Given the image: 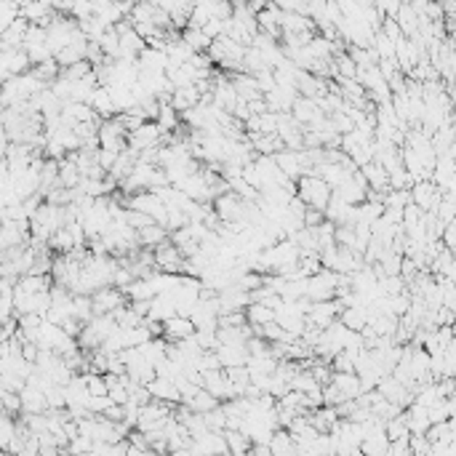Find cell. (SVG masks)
<instances>
[{
    "instance_id": "obj_1",
    "label": "cell",
    "mask_w": 456,
    "mask_h": 456,
    "mask_svg": "<svg viewBox=\"0 0 456 456\" xmlns=\"http://www.w3.org/2000/svg\"><path fill=\"white\" fill-rule=\"evenodd\" d=\"M296 182V195L304 201V205H312V208H326V203L331 198V187L326 185V179H321L318 174H302Z\"/></svg>"
},
{
    "instance_id": "obj_2",
    "label": "cell",
    "mask_w": 456,
    "mask_h": 456,
    "mask_svg": "<svg viewBox=\"0 0 456 456\" xmlns=\"http://www.w3.org/2000/svg\"><path fill=\"white\" fill-rule=\"evenodd\" d=\"M126 126L120 123L118 112H115V118H104L99 123V128H96V136H99V147L101 150H115L120 152L126 147Z\"/></svg>"
},
{
    "instance_id": "obj_3",
    "label": "cell",
    "mask_w": 456,
    "mask_h": 456,
    "mask_svg": "<svg viewBox=\"0 0 456 456\" xmlns=\"http://www.w3.org/2000/svg\"><path fill=\"white\" fill-rule=\"evenodd\" d=\"M341 307L344 304L339 302V299H326V302H310L307 307V315H304V321L307 326H315V328H326V326H331V323L339 318V312H341Z\"/></svg>"
},
{
    "instance_id": "obj_4",
    "label": "cell",
    "mask_w": 456,
    "mask_h": 456,
    "mask_svg": "<svg viewBox=\"0 0 456 456\" xmlns=\"http://www.w3.org/2000/svg\"><path fill=\"white\" fill-rule=\"evenodd\" d=\"M211 208L217 211L219 221H224V224H230V221H243V208H246V201H243L237 192L227 189V192H221V195L214 198Z\"/></svg>"
},
{
    "instance_id": "obj_5",
    "label": "cell",
    "mask_w": 456,
    "mask_h": 456,
    "mask_svg": "<svg viewBox=\"0 0 456 456\" xmlns=\"http://www.w3.org/2000/svg\"><path fill=\"white\" fill-rule=\"evenodd\" d=\"M152 256H155V270L160 272H171V275H182V264H185V256L182 251L169 240H163L160 246L152 248Z\"/></svg>"
},
{
    "instance_id": "obj_6",
    "label": "cell",
    "mask_w": 456,
    "mask_h": 456,
    "mask_svg": "<svg viewBox=\"0 0 456 456\" xmlns=\"http://www.w3.org/2000/svg\"><path fill=\"white\" fill-rule=\"evenodd\" d=\"M126 302H128V299H126L123 288H118V286H101L91 294V310H94V315L115 312V310L123 307Z\"/></svg>"
},
{
    "instance_id": "obj_7",
    "label": "cell",
    "mask_w": 456,
    "mask_h": 456,
    "mask_svg": "<svg viewBox=\"0 0 456 456\" xmlns=\"http://www.w3.org/2000/svg\"><path fill=\"white\" fill-rule=\"evenodd\" d=\"M408 192H411V203H416L422 211H435L443 198V189L432 179H416L408 187Z\"/></svg>"
},
{
    "instance_id": "obj_8",
    "label": "cell",
    "mask_w": 456,
    "mask_h": 456,
    "mask_svg": "<svg viewBox=\"0 0 456 456\" xmlns=\"http://www.w3.org/2000/svg\"><path fill=\"white\" fill-rule=\"evenodd\" d=\"M160 128H158V123L155 120H144L142 126H136L134 131H128L126 134V144L131 147V150L142 152L147 150V147H158L160 144Z\"/></svg>"
},
{
    "instance_id": "obj_9",
    "label": "cell",
    "mask_w": 456,
    "mask_h": 456,
    "mask_svg": "<svg viewBox=\"0 0 456 456\" xmlns=\"http://www.w3.org/2000/svg\"><path fill=\"white\" fill-rule=\"evenodd\" d=\"M326 112L321 110V104H318V99H312V96H296L294 99V104H291V118L296 120L302 128H307L310 123H315V120H321Z\"/></svg>"
},
{
    "instance_id": "obj_10",
    "label": "cell",
    "mask_w": 456,
    "mask_h": 456,
    "mask_svg": "<svg viewBox=\"0 0 456 456\" xmlns=\"http://www.w3.org/2000/svg\"><path fill=\"white\" fill-rule=\"evenodd\" d=\"M203 387L208 389L217 400H230V398H235V389H233V382L227 379V373L224 369H214V371H205L203 373Z\"/></svg>"
},
{
    "instance_id": "obj_11",
    "label": "cell",
    "mask_w": 456,
    "mask_h": 456,
    "mask_svg": "<svg viewBox=\"0 0 456 456\" xmlns=\"http://www.w3.org/2000/svg\"><path fill=\"white\" fill-rule=\"evenodd\" d=\"M19 400H22V411L19 414H43L49 403H46V392L33 387L24 382V387L19 389Z\"/></svg>"
},
{
    "instance_id": "obj_12",
    "label": "cell",
    "mask_w": 456,
    "mask_h": 456,
    "mask_svg": "<svg viewBox=\"0 0 456 456\" xmlns=\"http://www.w3.org/2000/svg\"><path fill=\"white\" fill-rule=\"evenodd\" d=\"M214 353H217V357H219L221 369H230V366H246V360H248L246 341H240V344H217Z\"/></svg>"
},
{
    "instance_id": "obj_13",
    "label": "cell",
    "mask_w": 456,
    "mask_h": 456,
    "mask_svg": "<svg viewBox=\"0 0 456 456\" xmlns=\"http://www.w3.org/2000/svg\"><path fill=\"white\" fill-rule=\"evenodd\" d=\"M147 389H150L152 400H166V403H179L182 400L179 387L171 379H166V376H155L152 382H147Z\"/></svg>"
},
{
    "instance_id": "obj_14",
    "label": "cell",
    "mask_w": 456,
    "mask_h": 456,
    "mask_svg": "<svg viewBox=\"0 0 456 456\" xmlns=\"http://www.w3.org/2000/svg\"><path fill=\"white\" fill-rule=\"evenodd\" d=\"M360 174H363V179L369 182V189H373V192H387L389 174L379 160H369V163H363V166H360Z\"/></svg>"
},
{
    "instance_id": "obj_15",
    "label": "cell",
    "mask_w": 456,
    "mask_h": 456,
    "mask_svg": "<svg viewBox=\"0 0 456 456\" xmlns=\"http://www.w3.org/2000/svg\"><path fill=\"white\" fill-rule=\"evenodd\" d=\"M192 334H195V323L187 315H171L169 321H163V339H169V341H179Z\"/></svg>"
},
{
    "instance_id": "obj_16",
    "label": "cell",
    "mask_w": 456,
    "mask_h": 456,
    "mask_svg": "<svg viewBox=\"0 0 456 456\" xmlns=\"http://www.w3.org/2000/svg\"><path fill=\"white\" fill-rule=\"evenodd\" d=\"M248 139V144L253 147L256 155H275L278 150H283V139L278 134H262V131H256V134H246Z\"/></svg>"
},
{
    "instance_id": "obj_17",
    "label": "cell",
    "mask_w": 456,
    "mask_h": 456,
    "mask_svg": "<svg viewBox=\"0 0 456 456\" xmlns=\"http://www.w3.org/2000/svg\"><path fill=\"white\" fill-rule=\"evenodd\" d=\"M315 22L307 14H296V11H283L280 14V33H312Z\"/></svg>"
},
{
    "instance_id": "obj_18",
    "label": "cell",
    "mask_w": 456,
    "mask_h": 456,
    "mask_svg": "<svg viewBox=\"0 0 456 456\" xmlns=\"http://www.w3.org/2000/svg\"><path fill=\"white\" fill-rule=\"evenodd\" d=\"M136 235H139V246H142V248H155V246H160L163 240H169V230H166L163 224H158V221H150V224L139 227Z\"/></svg>"
},
{
    "instance_id": "obj_19",
    "label": "cell",
    "mask_w": 456,
    "mask_h": 456,
    "mask_svg": "<svg viewBox=\"0 0 456 456\" xmlns=\"http://www.w3.org/2000/svg\"><path fill=\"white\" fill-rule=\"evenodd\" d=\"M88 104L94 107V112H96L101 120L112 118V115H115V104H112V96H110V88H107V85H96V88H94V94H91V101H88Z\"/></svg>"
},
{
    "instance_id": "obj_20",
    "label": "cell",
    "mask_w": 456,
    "mask_h": 456,
    "mask_svg": "<svg viewBox=\"0 0 456 456\" xmlns=\"http://www.w3.org/2000/svg\"><path fill=\"white\" fill-rule=\"evenodd\" d=\"M331 382L339 387V392L347 398V400H353V398H357L363 389H360V376L355 371H347V373H339L334 371L331 373Z\"/></svg>"
},
{
    "instance_id": "obj_21",
    "label": "cell",
    "mask_w": 456,
    "mask_h": 456,
    "mask_svg": "<svg viewBox=\"0 0 456 456\" xmlns=\"http://www.w3.org/2000/svg\"><path fill=\"white\" fill-rule=\"evenodd\" d=\"M337 408L334 405H318L310 411V424L318 430V432H328L334 424H337Z\"/></svg>"
},
{
    "instance_id": "obj_22",
    "label": "cell",
    "mask_w": 456,
    "mask_h": 456,
    "mask_svg": "<svg viewBox=\"0 0 456 456\" xmlns=\"http://www.w3.org/2000/svg\"><path fill=\"white\" fill-rule=\"evenodd\" d=\"M387 446L389 438L385 430H376L371 435L360 440V454H371V456H387Z\"/></svg>"
},
{
    "instance_id": "obj_23",
    "label": "cell",
    "mask_w": 456,
    "mask_h": 456,
    "mask_svg": "<svg viewBox=\"0 0 456 456\" xmlns=\"http://www.w3.org/2000/svg\"><path fill=\"white\" fill-rule=\"evenodd\" d=\"M270 454H272V456L296 454V443H294V438H291V432H288V430L278 427V430L272 432V438H270Z\"/></svg>"
},
{
    "instance_id": "obj_24",
    "label": "cell",
    "mask_w": 456,
    "mask_h": 456,
    "mask_svg": "<svg viewBox=\"0 0 456 456\" xmlns=\"http://www.w3.org/2000/svg\"><path fill=\"white\" fill-rule=\"evenodd\" d=\"M118 40H120V56H136L139 51L147 46L144 37L136 33L134 27H128V30L118 33Z\"/></svg>"
},
{
    "instance_id": "obj_25",
    "label": "cell",
    "mask_w": 456,
    "mask_h": 456,
    "mask_svg": "<svg viewBox=\"0 0 456 456\" xmlns=\"http://www.w3.org/2000/svg\"><path fill=\"white\" fill-rule=\"evenodd\" d=\"M155 123H158V128H160L163 134H174V131L179 128L182 118H179V112L171 107L169 101H160V110H158V118H155Z\"/></svg>"
},
{
    "instance_id": "obj_26",
    "label": "cell",
    "mask_w": 456,
    "mask_h": 456,
    "mask_svg": "<svg viewBox=\"0 0 456 456\" xmlns=\"http://www.w3.org/2000/svg\"><path fill=\"white\" fill-rule=\"evenodd\" d=\"M224 432V440H227V451L235 456H243L248 454V448H251V438L243 432V430H221Z\"/></svg>"
},
{
    "instance_id": "obj_27",
    "label": "cell",
    "mask_w": 456,
    "mask_h": 456,
    "mask_svg": "<svg viewBox=\"0 0 456 456\" xmlns=\"http://www.w3.org/2000/svg\"><path fill=\"white\" fill-rule=\"evenodd\" d=\"M246 321L251 323V326L270 323V321H275V310L267 307V304H262V302H251L248 307H246Z\"/></svg>"
},
{
    "instance_id": "obj_28",
    "label": "cell",
    "mask_w": 456,
    "mask_h": 456,
    "mask_svg": "<svg viewBox=\"0 0 456 456\" xmlns=\"http://www.w3.org/2000/svg\"><path fill=\"white\" fill-rule=\"evenodd\" d=\"M17 435V416L0 408V451H8V443Z\"/></svg>"
},
{
    "instance_id": "obj_29",
    "label": "cell",
    "mask_w": 456,
    "mask_h": 456,
    "mask_svg": "<svg viewBox=\"0 0 456 456\" xmlns=\"http://www.w3.org/2000/svg\"><path fill=\"white\" fill-rule=\"evenodd\" d=\"M179 37H182L192 51H205L208 46H211V37L203 33L201 27H189V24H187Z\"/></svg>"
},
{
    "instance_id": "obj_30",
    "label": "cell",
    "mask_w": 456,
    "mask_h": 456,
    "mask_svg": "<svg viewBox=\"0 0 456 456\" xmlns=\"http://www.w3.org/2000/svg\"><path fill=\"white\" fill-rule=\"evenodd\" d=\"M91 315H94V310H91V296H85V294H72V318L75 321H91Z\"/></svg>"
},
{
    "instance_id": "obj_31",
    "label": "cell",
    "mask_w": 456,
    "mask_h": 456,
    "mask_svg": "<svg viewBox=\"0 0 456 456\" xmlns=\"http://www.w3.org/2000/svg\"><path fill=\"white\" fill-rule=\"evenodd\" d=\"M59 65H56V59L51 56V59H43V62H37V65H33V75L37 78V81H43V83H51L56 75H59Z\"/></svg>"
},
{
    "instance_id": "obj_32",
    "label": "cell",
    "mask_w": 456,
    "mask_h": 456,
    "mask_svg": "<svg viewBox=\"0 0 456 456\" xmlns=\"http://www.w3.org/2000/svg\"><path fill=\"white\" fill-rule=\"evenodd\" d=\"M195 341L201 344V350H214L217 344H219V339H217V328H195Z\"/></svg>"
},
{
    "instance_id": "obj_33",
    "label": "cell",
    "mask_w": 456,
    "mask_h": 456,
    "mask_svg": "<svg viewBox=\"0 0 456 456\" xmlns=\"http://www.w3.org/2000/svg\"><path fill=\"white\" fill-rule=\"evenodd\" d=\"M253 81H256V85H259V91H262V94H267V91H272V88H275V78H272V67H264V69H259V72H253Z\"/></svg>"
},
{
    "instance_id": "obj_34",
    "label": "cell",
    "mask_w": 456,
    "mask_h": 456,
    "mask_svg": "<svg viewBox=\"0 0 456 456\" xmlns=\"http://www.w3.org/2000/svg\"><path fill=\"white\" fill-rule=\"evenodd\" d=\"M408 446H411V456H430V440L424 435H408Z\"/></svg>"
},
{
    "instance_id": "obj_35",
    "label": "cell",
    "mask_w": 456,
    "mask_h": 456,
    "mask_svg": "<svg viewBox=\"0 0 456 456\" xmlns=\"http://www.w3.org/2000/svg\"><path fill=\"white\" fill-rule=\"evenodd\" d=\"M110 403H112V400H110L107 395H88V400H85V408H88L91 414H104Z\"/></svg>"
},
{
    "instance_id": "obj_36",
    "label": "cell",
    "mask_w": 456,
    "mask_h": 456,
    "mask_svg": "<svg viewBox=\"0 0 456 456\" xmlns=\"http://www.w3.org/2000/svg\"><path fill=\"white\" fill-rule=\"evenodd\" d=\"M387 456H411V446H408V438L389 440Z\"/></svg>"
},
{
    "instance_id": "obj_37",
    "label": "cell",
    "mask_w": 456,
    "mask_h": 456,
    "mask_svg": "<svg viewBox=\"0 0 456 456\" xmlns=\"http://www.w3.org/2000/svg\"><path fill=\"white\" fill-rule=\"evenodd\" d=\"M323 219H326V217H323L321 208H312V205H307V208H304V214H302V224H304V227H318Z\"/></svg>"
},
{
    "instance_id": "obj_38",
    "label": "cell",
    "mask_w": 456,
    "mask_h": 456,
    "mask_svg": "<svg viewBox=\"0 0 456 456\" xmlns=\"http://www.w3.org/2000/svg\"><path fill=\"white\" fill-rule=\"evenodd\" d=\"M134 280V275L128 272V267H123V264H118L115 267V272H112V286H118V288H126L128 283Z\"/></svg>"
},
{
    "instance_id": "obj_39",
    "label": "cell",
    "mask_w": 456,
    "mask_h": 456,
    "mask_svg": "<svg viewBox=\"0 0 456 456\" xmlns=\"http://www.w3.org/2000/svg\"><path fill=\"white\" fill-rule=\"evenodd\" d=\"M440 243H443L446 248H451V251H454V246H456V227H454V221H446V224H443Z\"/></svg>"
},
{
    "instance_id": "obj_40",
    "label": "cell",
    "mask_w": 456,
    "mask_h": 456,
    "mask_svg": "<svg viewBox=\"0 0 456 456\" xmlns=\"http://www.w3.org/2000/svg\"><path fill=\"white\" fill-rule=\"evenodd\" d=\"M201 30H203V33H205V35H208L211 40H214V37H219V35H224V22H221V19H208V22L203 24Z\"/></svg>"
},
{
    "instance_id": "obj_41",
    "label": "cell",
    "mask_w": 456,
    "mask_h": 456,
    "mask_svg": "<svg viewBox=\"0 0 456 456\" xmlns=\"http://www.w3.org/2000/svg\"><path fill=\"white\" fill-rule=\"evenodd\" d=\"M115 158H118V152L115 150H96V160H99V166L104 171H110L112 169V163H115Z\"/></svg>"
},
{
    "instance_id": "obj_42",
    "label": "cell",
    "mask_w": 456,
    "mask_h": 456,
    "mask_svg": "<svg viewBox=\"0 0 456 456\" xmlns=\"http://www.w3.org/2000/svg\"><path fill=\"white\" fill-rule=\"evenodd\" d=\"M237 3H248V0H237Z\"/></svg>"
}]
</instances>
